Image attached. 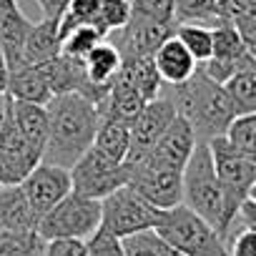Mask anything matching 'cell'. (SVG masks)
Listing matches in <instances>:
<instances>
[{"mask_svg": "<svg viewBox=\"0 0 256 256\" xmlns=\"http://www.w3.org/2000/svg\"><path fill=\"white\" fill-rule=\"evenodd\" d=\"M48 144L43 161L70 168L93 144L100 126V110L83 93H60L48 103Z\"/></svg>", "mask_w": 256, "mask_h": 256, "instance_id": "1", "label": "cell"}, {"mask_svg": "<svg viewBox=\"0 0 256 256\" xmlns=\"http://www.w3.org/2000/svg\"><path fill=\"white\" fill-rule=\"evenodd\" d=\"M161 93H166L176 103L178 116H184L194 126L198 141H211V138L226 136L231 120L236 118V108H234L231 96L226 93L224 83L214 80L201 63L188 80H184L178 86L164 83Z\"/></svg>", "mask_w": 256, "mask_h": 256, "instance_id": "2", "label": "cell"}, {"mask_svg": "<svg viewBox=\"0 0 256 256\" xmlns=\"http://www.w3.org/2000/svg\"><path fill=\"white\" fill-rule=\"evenodd\" d=\"M184 204L204 216L208 224L218 228V234L226 238L228 226H226V201H224V188L216 174L214 154L208 141H198L186 168H184Z\"/></svg>", "mask_w": 256, "mask_h": 256, "instance_id": "3", "label": "cell"}, {"mask_svg": "<svg viewBox=\"0 0 256 256\" xmlns=\"http://www.w3.org/2000/svg\"><path fill=\"white\" fill-rule=\"evenodd\" d=\"M156 228L184 256H231L228 244L218 234V228L196 211H191L186 204L166 208Z\"/></svg>", "mask_w": 256, "mask_h": 256, "instance_id": "4", "label": "cell"}, {"mask_svg": "<svg viewBox=\"0 0 256 256\" xmlns=\"http://www.w3.org/2000/svg\"><path fill=\"white\" fill-rule=\"evenodd\" d=\"M103 221V206L98 198L83 196L78 191H70L66 198H60L48 214L38 221V234L50 238H90Z\"/></svg>", "mask_w": 256, "mask_h": 256, "instance_id": "5", "label": "cell"}, {"mask_svg": "<svg viewBox=\"0 0 256 256\" xmlns=\"http://www.w3.org/2000/svg\"><path fill=\"white\" fill-rule=\"evenodd\" d=\"M211 154H214V164H216V174L224 188V201H226V226L228 234L236 224L238 208L244 206V201L248 198V191L256 181V164L248 161L246 156H241L228 141L226 136L211 138L208 141ZM228 244V236H226Z\"/></svg>", "mask_w": 256, "mask_h": 256, "instance_id": "6", "label": "cell"}, {"mask_svg": "<svg viewBox=\"0 0 256 256\" xmlns=\"http://www.w3.org/2000/svg\"><path fill=\"white\" fill-rule=\"evenodd\" d=\"M103 221L100 228H106L108 234L123 238V236H131L136 231L144 228H156L164 218L166 208L154 206L146 196H141L134 186H120L118 191L108 194L103 201Z\"/></svg>", "mask_w": 256, "mask_h": 256, "instance_id": "7", "label": "cell"}, {"mask_svg": "<svg viewBox=\"0 0 256 256\" xmlns=\"http://www.w3.org/2000/svg\"><path fill=\"white\" fill-rule=\"evenodd\" d=\"M128 166L126 161H113L106 154H100L96 146H90L73 166H70V178H73V191L103 201L108 194L118 191L120 186L128 184Z\"/></svg>", "mask_w": 256, "mask_h": 256, "instance_id": "8", "label": "cell"}, {"mask_svg": "<svg viewBox=\"0 0 256 256\" xmlns=\"http://www.w3.org/2000/svg\"><path fill=\"white\" fill-rule=\"evenodd\" d=\"M128 166V186H134L141 196H146L158 208H174L184 204V171L164 168L154 164H126Z\"/></svg>", "mask_w": 256, "mask_h": 256, "instance_id": "9", "label": "cell"}, {"mask_svg": "<svg viewBox=\"0 0 256 256\" xmlns=\"http://www.w3.org/2000/svg\"><path fill=\"white\" fill-rule=\"evenodd\" d=\"M176 116H178L176 103L166 93H158L154 100H148L138 113V118L131 123V151H128L126 161L144 158L156 146V141L168 131Z\"/></svg>", "mask_w": 256, "mask_h": 256, "instance_id": "10", "label": "cell"}, {"mask_svg": "<svg viewBox=\"0 0 256 256\" xmlns=\"http://www.w3.org/2000/svg\"><path fill=\"white\" fill-rule=\"evenodd\" d=\"M176 33V23H158L148 18L131 16L123 28L113 30L108 40L118 48L120 58H141V56H154L164 40H168Z\"/></svg>", "mask_w": 256, "mask_h": 256, "instance_id": "11", "label": "cell"}, {"mask_svg": "<svg viewBox=\"0 0 256 256\" xmlns=\"http://www.w3.org/2000/svg\"><path fill=\"white\" fill-rule=\"evenodd\" d=\"M33 211L38 214V218L43 214H48L60 198H66L73 191V178H70V168L40 161L23 181H20Z\"/></svg>", "mask_w": 256, "mask_h": 256, "instance_id": "12", "label": "cell"}, {"mask_svg": "<svg viewBox=\"0 0 256 256\" xmlns=\"http://www.w3.org/2000/svg\"><path fill=\"white\" fill-rule=\"evenodd\" d=\"M251 63H256V58H251V53L246 50L236 26L228 20L214 26V53L206 63H201L206 68V73L214 80L226 83L231 76H236L238 70H244Z\"/></svg>", "mask_w": 256, "mask_h": 256, "instance_id": "13", "label": "cell"}, {"mask_svg": "<svg viewBox=\"0 0 256 256\" xmlns=\"http://www.w3.org/2000/svg\"><path fill=\"white\" fill-rule=\"evenodd\" d=\"M198 138H196V131L194 126L184 118V116H176L174 123L168 126V131L156 141V146L138 161H126V164H154V166H164V168H176V171H184L194 148H196Z\"/></svg>", "mask_w": 256, "mask_h": 256, "instance_id": "14", "label": "cell"}, {"mask_svg": "<svg viewBox=\"0 0 256 256\" xmlns=\"http://www.w3.org/2000/svg\"><path fill=\"white\" fill-rule=\"evenodd\" d=\"M154 60H156V68H158V76L166 86H178L184 80H188L196 68H198V60L188 53V48L176 38V33L161 43V48L154 53Z\"/></svg>", "mask_w": 256, "mask_h": 256, "instance_id": "15", "label": "cell"}, {"mask_svg": "<svg viewBox=\"0 0 256 256\" xmlns=\"http://www.w3.org/2000/svg\"><path fill=\"white\" fill-rule=\"evenodd\" d=\"M40 73L46 76L53 96L60 93H83L88 86V73H86V63L80 58H70L66 53H58L56 58L38 63Z\"/></svg>", "mask_w": 256, "mask_h": 256, "instance_id": "16", "label": "cell"}, {"mask_svg": "<svg viewBox=\"0 0 256 256\" xmlns=\"http://www.w3.org/2000/svg\"><path fill=\"white\" fill-rule=\"evenodd\" d=\"M38 221L20 184L0 186V231H38Z\"/></svg>", "mask_w": 256, "mask_h": 256, "instance_id": "17", "label": "cell"}, {"mask_svg": "<svg viewBox=\"0 0 256 256\" xmlns=\"http://www.w3.org/2000/svg\"><path fill=\"white\" fill-rule=\"evenodd\" d=\"M33 23L20 13V8H10L0 16V50L6 56L10 70L26 66V40Z\"/></svg>", "mask_w": 256, "mask_h": 256, "instance_id": "18", "label": "cell"}, {"mask_svg": "<svg viewBox=\"0 0 256 256\" xmlns=\"http://www.w3.org/2000/svg\"><path fill=\"white\" fill-rule=\"evenodd\" d=\"M146 103H148L146 96L134 86V80L128 78L123 70H118V76L110 83V93H108V100H106V106L100 110V118L110 116V118L126 120L128 126H131L138 118V113L144 110Z\"/></svg>", "mask_w": 256, "mask_h": 256, "instance_id": "19", "label": "cell"}, {"mask_svg": "<svg viewBox=\"0 0 256 256\" xmlns=\"http://www.w3.org/2000/svg\"><path fill=\"white\" fill-rule=\"evenodd\" d=\"M13 118H16V126L20 128V134L26 136V141L43 158V151H46V144H48V128H50L48 106L26 103V100H16L13 98Z\"/></svg>", "mask_w": 256, "mask_h": 256, "instance_id": "20", "label": "cell"}, {"mask_svg": "<svg viewBox=\"0 0 256 256\" xmlns=\"http://www.w3.org/2000/svg\"><path fill=\"white\" fill-rule=\"evenodd\" d=\"M60 20L58 18H43L40 23H33L28 40H26V66H38L60 53Z\"/></svg>", "mask_w": 256, "mask_h": 256, "instance_id": "21", "label": "cell"}, {"mask_svg": "<svg viewBox=\"0 0 256 256\" xmlns=\"http://www.w3.org/2000/svg\"><path fill=\"white\" fill-rule=\"evenodd\" d=\"M8 93L16 100H26V103H40L48 106L53 98V90L46 80V76L40 73L38 66H23L10 70L8 78Z\"/></svg>", "mask_w": 256, "mask_h": 256, "instance_id": "22", "label": "cell"}, {"mask_svg": "<svg viewBox=\"0 0 256 256\" xmlns=\"http://www.w3.org/2000/svg\"><path fill=\"white\" fill-rule=\"evenodd\" d=\"M93 146L113 161H126L128 151H131V126L126 120L103 116Z\"/></svg>", "mask_w": 256, "mask_h": 256, "instance_id": "23", "label": "cell"}, {"mask_svg": "<svg viewBox=\"0 0 256 256\" xmlns=\"http://www.w3.org/2000/svg\"><path fill=\"white\" fill-rule=\"evenodd\" d=\"M83 63H86V73H88V83L110 86L123 66V58H120L118 48L106 38L83 58Z\"/></svg>", "mask_w": 256, "mask_h": 256, "instance_id": "24", "label": "cell"}, {"mask_svg": "<svg viewBox=\"0 0 256 256\" xmlns=\"http://www.w3.org/2000/svg\"><path fill=\"white\" fill-rule=\"evenodd\" d=\"M120 244L126 256H184L171 241L158 234V228H144L131 236H123Z\"/></svg>", "mask_w": 256, "mask_h": 256, "instance_id": "25", "label": "cell"}, {"mask_svg": "<svg viewBox=\"0 0 256 256\" xmlns=\"http://www.w3.org/2000/svg\"><path fill=\"white\" fill-rule=\"evenodd\" d=\"M120 70L134 80V86L146 96V100H154V98L161 93V88H164V80H161V76H158V68H156L154 56L123 58Z\"/></svg>", "mask_w": 256, "mask_h": 256, "instance_id": "26", "label": "cell"}, {"mask_svg": "<svg viewBox=\"0 0 256 256\" xmlns=\"http://www.w3.org/2000/svg\"><path fill=\"white\" fill-rule=\"evenodd\" d=\"M226 93L231 96V103L236 108V116L254 113L256 110V63L246 66L236 76H231L224 83Z\"/></svg>", "mask_w": 256, "mask_h": 256, "instance_id": "27", "label": "cell"}, {"mask_svg": "<svg viewBox=\"0 0 256 256\" xmlns=\"http://www.w3.org/2000/svg\"><path fill=\"white\" fill-rule=\"evenodd\" d=\"M176 38L188 48V53L206 63L214 53V28L204 23H176Z\"/></svg>", "mask_w": 256, "mask_h": 256, "instance_id": "28", "label": "cell"}, {"mask_svg": "<svg viewBox=\"0 0 256 256\" xmlns=\"http://www.w3.org/2000/svg\"><path fill=\"white\" fill-rule=\"evenodd\" d=\"M0 256H46V238L38 231H0Z\"/></svg>", "mask_w": 256, "mask_h": 256, "instance_id": "29", "label": "cell"}, {"mask_svg": "<svg viewBox=\"0 0 256 256\" xmlns=\"http://www.w3.org/2000/svg\"><path fill=\"white\" fill-rule=\"evenodd\" d=\"M226 141L248 161L256 164V110L254 113H241L231 120Z\"/></svg>", "mask_w": 256, "mask_h": 256, "instance_id": "30", "label": "cell"}, {"mask_svg": "<svg viewBox=\"0 0 256 256\" xmlns=\"http://www.w3.org/2000/svg\"><path fill=\"white\" fill-rule=\"evenodd\" d=\"M100 40H106V33L96 26V23H83L78 28H73L66 38H63V46H60V53L70 56V58H86Z\"/></svg>", "mask_w": 256, "mask_h": 256, "instance_id": "31", "label": "cell"}, {"mask_svg": "<svg viewBox=\"0 0 256 256\" xmlns=\"http://www.w3.org/2000/svg\"><path fill=\"white\" fill-rule=\"evenodd\" d=\"M176 23H204L214 28L224 18L218 16L216 0H176Z\"/></svg>", "mask_w": 256, "mask_h": 256, "instance_id": "32", "label": "cell"}, {"mask_svg": "<svg viewBox=\"0 0 256 256\" xmlns=\"http://www.w3.org/2000/svg\"><path fill=\"white\" fill-rule=\"evenodd\" d=\"M131 16H134L131 0H100V10H98V18H96L93 23H96V26L106 33V38H108L113 30L123 28L128 20H131Z\"/></svg>", "mask_w": 256, "mask_h": 256, "instance_id": "33", "label": "cell"}, {"mask_svg": "<svg viewBox=\"0 0 256 256\" xmlns=\"http://www.w3.org/2000/svg\"><path fill=\"white\" fill-rule=\"evenodd\" d=\"M131 8L138 18L176 23V0H131Z\"/></svg>", "mask_w": 256, "mask_h": 256, "instance_id": "34", "label": "cell"}, {"mask_svg": "<svg viewBox=\"0 0 256 256\" xmlns=\"http://www.w3.org/2000/svg\"><path fill=\"white\" fill-rule=\"evenodd\" d=\"M88 256H126V254L118 236L108 234L106 228H98L88 238Z\"/></svg>", "mask_w": 256, "mask_h": 256, "instance_id": "35", "label": "cell"}, {"mask_svg": "<svg viewBox=\"0 0 256 256\" xmlns=\"http://www.w3.org/2000/svg\"><path fill=\"white\" fill-rule=\"evenodd\" d=\"M216 6H218V16L228 23L256 18V0H216Z\"/></svg>", "mask_w": 256, "mask_h": 256, "instance_id": "36", "label": "cell"}, {"mask_svg": "<svg viewBox=\"0 0 256 256\" xmlns=\"http://www.w3.org/2000/svg\"><path fill=\"white\" fill-rule=\"evenodd\" d=\"M46 256H88L86 238H50L46 241Z\"/></svg>", "mask_w": 256, "mask_h": 256, "instance_id": "37", "label": "cell"}, {"mask_svg": "<svg viewBox=\"0 0 256 256\" xmlns=\"http://www.w3.org/2000/svg\"><path fill=\"white\" fill-rule=\"evenodd\" d=\"M228 254L231 256H256V228H241L238 234L228 236Z\"/></svg>", "mask_w": 256, "mask_h": 256, "instance_id": "38", "label": "cell"}, {"mask_svg": "<svg viewBox=\"0 0 256 256\" xmlns=\"http://www.w3.org/2000/svg\"><path fill=\"white\" fill-rule=\"evenodd\" d=\"M234 26H236L246 50L251 53V58H256V18H246V20H238Z\"/></svg>", "mask_w": 256, "mask_h": 256, "instance_id": "39", "label": "cell"}, {"mask_svg": "<svg viewBox=\"0 0 256 256\" xmlns=\"http://www.w3.org/2000/svg\"><path fill=\"white\" fill-rule=\"evenodd\" d=\"M36 3L40 6L43 18H58V20H60V16L68 10L70 0H36Z\"/></svg>", "mask_w": 256, "mask_h": 256, "instance_id": "40", "label": "cell"}, {"mask_svg": "<svg viewBox=\"0 0 256 256\" xmlns=\"http://www.w3.org/2000/svg\"><path fill=\"white\" fill-rule=\"evenodd\" d=\"M236 224H241V226H246V228H256V204L254 201H244V206L238 208V216H236ZM234 224V226H236ZM234 231V228H231ZM231 236V234H228Z\"/></svg>", "mask_w": 256, "mask_h": 256, "instance_id": "41", "label": "cell"}, {"mask_svg": "<svg viewBox=\"0 0 256 256\" xmlns=\"http://www.w3.org/2000/svg\"><path fill=\"white\" fill-rule=\"evenodd\" d=\"M13 184H20V176L16 174V168L10 166V161L0 148V186H13Z\"/></svg>", "mask_w": 256, "mask_h": 256, "instance_id": "42", "label": "cell"}, {"mask_svg": "<svg viewBox=\"0 0 256 256\" xmlns=\"http://www.w3.org/2000/svg\"><path fill=\"white\" fill-rule=\"evenodd\" d=\"M10 110H13V98H10V93H0V128L6 126Z\"/></svg>", "mask_w": 256, "mask_h": 256, "instance_id": "43", "label": "cell"}, {"mask_svg": "<svg viewBox=\"0 0 256 256\" xmlns=\"http://www.w3.org/2000/svg\"><path fill=\"white\" fill-rule=\"evenodd\" d=\"M8 78H10V68L6 63L3 50H0V93H8Z\"/></svg>", "mask_w": 256, "mask_h": 256, "instance_id": "44", "label": "cell"}, {"mask_svg": "<svg viewBox=\"0 0 256 256\" xmlns=\"http://www.w3.org/2000/svg\"><path fill=\"white\" fill-rule=\"evenodd\" d=\"M18 3H16V0H0V16H3L6 10H10V8H16Z\"/></svg>", "mask_w": 256, "mask_h": 256, "instance_id": "45", "label": "cell"}, {"mask_svg": "<svg viewBox=\"0 0 256 256\" xmlns=\"http://www.w3.org/2000/svg\"><path fill=\"white\" fill-rule=\"evenodd\" d=\"M248 201L256 204V181H254V186H251V191H248Z\"/></svg>", "mask_w": 256, "mask_h": 256, "instance_id": "46", "label": "cell"}]
</instances>
